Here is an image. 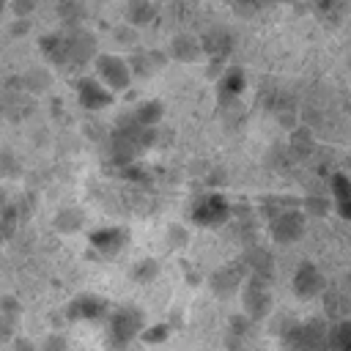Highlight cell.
Here are the masks:
<instances>
[{"label":"cell","mask_w":351,"mask_h":351,"mask_svg":"<svg viewBox=\"0 0 351 351\" xmlns=\"http://www.w3.org/2000/svg\"><path fill=\"white\" fill-rule=\"evenodd\" d=\"M239 5H247V8H261V5H266V3H271V0H236Z\"/></svg>","instance_id":"15"},{"label":"cell","mask_w":351,"mask_h":351,"mask_svg":"<svg viewBox=\"0 0 351 351\" xmlns=\"http://www.w3.org/2000/svg\"><path fill=\"white\" fill-rule=\"evenodd\" d=\"M321 291H324V274L318 271V266L302 263L293 271V293L302 299H310V296H318Z\"/></svg>","instance_id":"7"},{"label":"cell","mask_w":351,"mask_h":351,"mask_svg":"<svg viewBox=\"0 0 351 351\" xmlns=\"http://www.w3.org/2000/svg\"><path fill=\"white\" fill-rule=\"evenodd\" d=\"M348 299L343 296V293H337V291H332V293H326V313L337 321V318H346V313H348Z\"/></svg>","instance_id":"12"},{"label":"cell","mask_w":351,"mask_h":351,"mask_svg":"<svg viewBox=\"0 0 351 351\" xmlns=\"http://www.w3.org/2000/svg\"><path fill=\"white\" fill-rule=\"evenodd\" d=\"M304 233V214L302 211H282L271 222V239L277 244H291Z\"/></svg>","instance_id":"6"},{"label":"cell","mask_w":351,"mask_h":351,"mask_svg":"<svg viewBox=\"0 0 351 351\" xmlns=\"http://www.w3.org/2000/svg\"><path fill=\"white\" fill-rule=\"evenodd\" d=\"M228 214H230L228 200L222 195H214V192L211 195H200L195 200V206H192V219L197 225H208V228L222 225L228 219Z\"/></svg>","instance_id":"4"},{"label":"cell","mask_w":351,"mask_h":351,"mask_svg":"<svg viewBox=\"0 0 351 351\" xmlns=\"http://www.w3.org/2000/svg\"><path fill=\"white\" fill-rule=\"evenodd\" d=\"M93 66H96V77H99L110 90H126V88H129V82H132V69H129V63H126L121 55H110V52L96 55Z\"/></svg>","instance_id":"3"},{"label":"cell","mask_w":351,"mask_h":351,"mask_svg":"<svg viewBox=\"0 0 351 351\" xmlns=\"http://www.w3.org/2000/svg\"><path fill=\"white\" fill-rule=\"evenodd\" d=\"M104 313V299H99V296H77L74 302H71V310H69V315L71 318H99Z\"/></svg>","instance_id":"9"},{"label":"cell","mask_w":351,"mask_h":351,"mask_svg":"<svg viewBox=\"0 0 351 351\" xmlns=\"http://www.w3.org/2000/svg\"><path fill=\"white\" fill-rule=\"evenodd\" d=\"M329 348L332 351H351V321L337 318L329 326Z\"/></svg>","instance_id":"10"},{"label":"cell","mask_w":351,"mask_h":351,"mask_svg":"<svg viewBox=\"0 0 351 351\" xmlns=\"http://www.w3.org/2000/svg\"><path fill=\"white\" fill-rule=\"evenodd\" d=\"M159 118H162V104H156V101L143 104L140 112H137V121H140L143 126H151V123H156Z\"/></svg>","instance_id":"14"},{"label":"cell","mask_w":351,"mask_h":351,"mask_svg":"<svg viewBox=\"0 0 351 351\" xmlns=\"http://www.w3.org/2000/svg\"><path fill=\"white\" fill-rule=\"evenodd\" d=\"M239 285H241V274H239V269H230V266L219 269V271L211 277V288H214L219 296H228V293H233Z\"/></svg>","instance_id":"11"},{"label":"cell","mask_w":351,"mask_h":351,"mask_svg":"<svg viewBox=\"0 0 351 351\" xmlns=\"http://www.w3.org/2000/svg\"><path fill=\"white\" fill-rule=\"evenodd\" d=\"M77 99L88 110H101V107H107L112 101V90L99 77H85L77 85Z\"/></svg>","instance_id":"5"},{"label":"cell","mask_w":351,"mask_h":351,"mask_svg":"<svg viewBox=\"0 0 351 351\" xmlns=\"http://www.w3.org/2000/svg\"><path fill=\"white\" fill-rule=\"evenodd\" d=\"M123 239H126V233L121 228H101L90 236V247L99 255H115L123 247Z\"/></svg>","instance_id":"8"},{"label":"cell","mask_w":351,"mask_h":351,"mask_svg":"<svg viewBox=\"0 0 351 351\" xmlns=\"http://www.w3.org/2000/svg\"><path fill=\"white\" fill-rule=\"evenodd\" d=\"M145 329V315L137 307H121L110 315V340L115 348H126Z\"/></svg>","instance_id":"1"},{"label":"cell","mask_w":351,"mask_h":351,"mask_svg":"<svg viewBox=\"0 0 351 351\" xmlns=\"http://www.w3.org/2000/svg\"><path fill=\"white\" fill-rule=\"evenodd\" d=\"M241 304H244V313L247 318L258 321V318H266L271 313V288H269V277H261V274H252L244 288H241Z\"/></svg>","instance_id":"2"},{"label":"cell","mask_w":351,"mask_h":351,"mask_svg":"<svg viewBox=\"0 0 351 351\" xmlns=\"http://www.w3.org/2000/svg\"><path fill=\"white\" fill-rule=\"evenodd\" d=\"M118 351H123V348H118Z\"/></svg>","instance_id":"16"},{"label":"cell","mask_w":351,"mask_h":351,"mask_svg":"<svg viewBox=\"0 0 351 351\" xmlns=\"http://www.w3.org/2000/svg\"><path fill=\"white\" fill-rule=\"evenodd\" d=\"M313 8L321 16H340L346 11V0H313Z\"/></svg>","instance_id":"13"}]
</instances>
